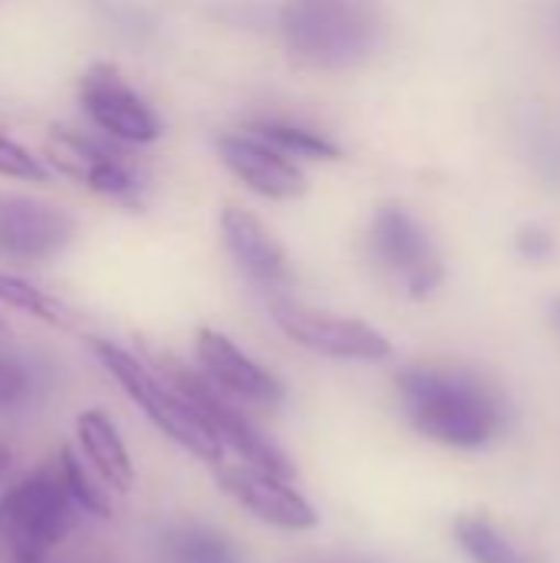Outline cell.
<instances>
[{
    "label": "cell",
    "instance_id": "obj_16",
    "mask_svg": "<svg viewBox=\"0 0 560 563\" xmlns=\"http://www.w3.org/2000/svg\"><path fill=\"white\" fill-rule=\"evenodd\" d=\"M455 544L472 563H541L521 551L508 534H502L488 518L482 515H462L452 525Z\"/></svg>",
    "mask_w": 560,
    "mask_h": 563
},
{
    "label": "cell",
    "instance_id": "obj_2",
    "mask_svg": "<svg viewBox=\"0 0 560 563\" xmlns=\"http://www.w3.org/2000/svg\"><path fill=\"white\" fill-rule=\"evenodd\" d=\"M386 33L380 0H284L281 36L287 49L320 69L366 63Z\"/></svg>",
    "mask_w": 560,
    "mask_h": 563
},
{
    "label": "cell",
    "instance_id": "obj_17",
    "mask_svg": "<svg viewBox=\"0 0 560 563\" xmlns=\"http://www.w3.org/2000/svg\"><path fill=\"white\" fill-rule=\"evenodd\" d=\"M251 132L290 158H310V162H337L340 158V145L333 139H327L323 132L300 125V122L264 119V122H254Z\"/></svg>",
    "mask_w": 560,
    "mask_h": 563
},
{
    "label": "cell",
    "instance_id": "obj_25",
    "mask_svg": "<svg viewBox=\"0 0 560 563\" xmlns=\"http://www.w3.org/2000/svg\"><path fill=\"white\" fill-rule=\"evenodd\" d=\"M551 320H554V327L560 330V300H554V303H551Z\"/></svg>",
    "mask_w": 560,
    "mask_h": 563
},
{
    "label": "cell",
    "instance_id": "obj_24",
    "mask_svg": "<svg viewBox=\"0 0 560 563\" xmlns=\"http://www.w3.org/2000/svg\"><path fill=\"white\" fill-rule=\"evenodd\" d=\"M7 468H10V452H7V449L0 445V478L7 475Z\"/></svg>",
    "mask_w": 560,
    "mask_h": 563
},
{
    "label": "cell",
    "instance_id": "obj_13",
    "mask_svg": "<svg viewBox=\"0 0 560 563\" xmlns=\"http://www.w3.org/2000/svg\"><path fill=\"white\" fill-rule=\"evenodd\" d=\"M218 152L221 162L257 195L274 198V201H290L300 198L307 191V175L304 168L277 152L274 145H267L264 139H257L254 132H231L218 139Z\"/></svg>",
    "mask_w": 560,
    "mask_h": 563
},
{
    "label": "cell",
    "instance_id": "obj_20",
    "mask_svg": "<svg viewBox=\"0 0 560 563\" xmlns=\"http://www.w3.org/2000/svg\"><path fill=\"white\" fill-rule=\"evenodd\" d=\"M0 303L43 320L50 327H66V310L59 300H53L50 294H43L40 287H33L30 280L17 277V274H0Z\"/></svg>",
    "mask_w": 560,
    "mask_h": 563
},
{
    "label": "cell",
    "instance_id": "obj_1",
    "mask_svg": "<svg viewBox=\"0 0 560 563\" xmlns=\"http://www.w3.org/2000/svg\"><path fill=\"white\" fill-rule=\"evenodd\" d=\"M396 393L409 426L446 449H485L512 426L508 396L472 369L406 366L396 376Z\"/></svg>",
    "mask_w": 560,
    "mask_h": 563
},
{
    "label": "cell",
    "instance_id": "obj_7",
    "mask_svg": "<svg viewBox=\"0 0 560 563\" xmlns=\"http://www.w3.org/2000/svg\"><path fill=\"white\" fill-rule=\"evenodd\" d=\"M271 313L284 336L310 353L350 363H383L393 356V343L363 320L317 310L297 300H274Z\"/></svg>",
    "mask_w": 560,
    "mask_h": 563
},
{
    "label": "cell",
    "instance_id": "obj_12",
    "mask_svg": "<svg viewBox=\"0 0 560 563\" xmlns=\"http://www.w3.org/2000/svg\"><path fill=\"white\" fill-rule=\"evenodd\" d=\"M73 234L76 221L63 208L30 195L0 191V254L17 261H43L59 254Z\"/></svg>",
    "mask_w": 560,
    "mask_h": 563
},
{
    "label": "cell",
    "instance_id": "obj_19",
    "mask_svg": "<svg viewBox=\"0 0 560 563\" xmlns=\"http://www.w3.org/2000/svg\"><path fill=\"white\" fill-rule=\"evenodd\" d=\"M56 459H59V468H63V475H66V485H69L73 498L79 501V508H83L86 515L112 518V498H109L112 492L99 482V475L86 465V459L79 462L76 452H69V449H63Z\"/></svg>",
    "mask_w": 560,
    "mask_h": 563
},
{
    "label": "cell",
    "instance_id": "obj_15",
    "mask_svg": "<svg viewBox=\"0 0 560 563\" xmlns=\"http://www.w3.org/2000/svg\"><path fill=\"white\" fill-rule=\"evenodd\" d=\"M76 442H79V455L86 459V465L99 475V482L112 492V495H129L135 485V465L129 459V449L116 429V422L99 412V409H86L76 419Z\"/></svg>",
    "mask_w": 560,
    "mask_h": 563
},
{
    "label": "cell",
    "instance_id": "obj_11",
    "mask_svg": "<svg viewBox=\"0 0 560 563\" xmlns=\"http://www.w3.org/2000/svg\"><path fill=\"white\" fill-rule=\"evenodd\" d=\"M195 353L201 373L241 406L257 409H281L287 402V386L257 360H251L231 336L205 327L195 336Z\"/></svg>",
    "mask_w": 560,
    "mask_h": 563
},
{
    "label": "cell",
    "instance_id": "obj_8",
    "mask_svg": "<svg viewBox=\"0 0 560 563\" xmlns=\"http://www.w3.org/2000/svg\"><path fill=\"white\" fill-rule=\"evenodd\" d=\"M79 102L92 125L125 145H149L162 135L155 109L122 79L112 63H92L79 79Z\"/></svg>",
    "mask_w": 560,
    "mask_h": 563
},
{
    "label": "cell",
    "instance_id": "obj_26",
    "mask_svg": "<svg viewBox=\"0 0 560 563\" xmlns=\"http://www.w3.org/2000/svg\"><path fill=\"white\" fill-rule=\"evenodd\" d=\"M0 333H3V323H0Z\"/></svg>",
    "mask_w": 560,
    "mask_h": 563
},
{
    "label": "cell",
    "instance_id": "obj_5",
    "mask_svg": "<svg viewBox=\"0 0 560 563\" xmlns=\"http://www.w3.org/2000/svg\"><path fill=\"white\" fill-rule=\"evenodd\" d=\"M162 376L178 386V393L198 409V416L208 422V429L221 439L224 452L238 455V462L267 468L274 475L294 478L290 459L254 426V419L241 409L238 399L221 393L201 369H188L178 363H162Z\"/></svg>",
    "mask_w": 560,
    "mask_h": 563
},
{
    "label": "cell",
    "instance_id": "obj_4",
    "mask_svg": "<svg viewBox=\"0 0 560 563\" xmlns=\"http://www.w3.org/2000/svg\"><path fill=\"white\" fill-rule=\"evenodd\" d=\"M92 350H96L99 363L106 366V373L122 386V393L145 412V419L155 429H162L175 445H182L185 452H191L195 459H201L208 465L224 462L228 452H224L221 439L208 429V422L178 393L175 383H168L165 376L149 369L139 356H132L129 350H122L109 340H96Z\"/></svg>",
    "mask_w": 560,
    "mask_h": 563
},
{
    "label": "cell",
    "instance_id": "obj_18",
    "mask_svg": "<svg viewBox=\"0 0 560 563\" xmlns=\"http://www.w3.org/2000/svg\"><path fill=\"white\" fill-rule=\"evenodd\" d=\"M165 558L168 563H244L241 551L211 528L182 525L165 534Z\"/></svg>",
    "mask_w": 560,
    "mask_h": 563
},
{
    "label": "cell",
    "instance_id": "obj_6",
    "mask_svg": "<svg viewBox=\"0 0 560 563\" xmlns=\"http://www.w3.org/2000/svg\"><path fill=\"white\" fill-rule=\"evenodd\" d=\"M370 254L413 300L432 297L446 280V264L429 231L399 205H383L373 214Z\"/></svg>",
    "mask_w": 560,
    "mask_h": 563
},
{
    "label": "cell",
    "instance_id": "obj_22",
    "mask_svg": "<svg viewBox=\"0 0 560 563\" xmlns=\"http://www.w3.org/2000/svg\"><path fill=\"white\" fill-rule=\"evenodd\" d=\"M515 251H518L525 261H531V264H545V261L554 257L558 241H554V234H551L545 224H525V228L515 234Z\"/></svg>",
    "mask_w": 560,
    "mask_h": 563
},
{
    "label": "cell",
    "instance_id": "obj_14",
    "mask_svg": "<svg viewBox=\"0 0 560 563\" xmlns=\"http://www.w3.org/2000/svg\"><path fill=\"white\" fill-rule=\"evenodd\" d=\"M221 241L231 254V261L261 287L281 290L294 280L290 261L284 247L274 241V234L248 211L224 208L221 211Z\"/></svg>",
    "mask_w": 560,
    "mask_h": 563
},
{
    "label": "cell",
    "instance_id": "obj_21",
    "mask_svg": "<svg viewBox=\"0 0 560 563\" xmlns=\"http://www.w3.org/2000/svg\"><path fill=\"white\" fill-rule=\"evenodd\" d=\"M0 175L17 178V181H43L46 168L30 148H23L20 142L0 135Z\"/></svg>",
    "mask_w": 560,
    "mask_h": 563
},
{
    "label": "cell",
    "instance_id": "obj_10",
    "mask_svg": "<svg viewBox=\"0 0 560 563\" xmlns=\"http://www.w3.org/2000/svg\"><path fill=\"white\" fill-rule=\"evenodd\" d=\"M50 162L66 172L69 178L83 181L89 191L119 198L135 205L142 195V175L135 172V165L129 162V155H122L116 145L83 135V132H53L50 135Z\"/></svg>",
    "mask_w": 560,
    "mask_h": 563
},
{
    "label": "cell",
    "instance_id": "obj_27",
    "mask_svg": "<svg viewBox=\"0 0 560 563\" xmlns=\"http://www.w3.org/2000/svg\"><path fill=\"white\" fill-rule=\"evenodd\" d=\"M558 20H560V7H558Z\"/></svg>",
    "mask_w": 560,
    "mask_h": 563
},
{
    "label": "cell",
    "instance_id": "obj_23",
    "mask_svg": "<svg viewBox=\"0 0 560 563\" xmlns=\"http://www.w3.org/2000/svg\"><path fill=\"white\" fill-rule=\"evenodd\" d=\"M30 393V376L26 369L10 360V356H0V409H17Z\"/></svg>",
    "mask_w": 560,
    "mask_h": 563
},
{
    "label": "cell",
    "instance_id": "obj_9",
    "mask_svg": "<svg viewBox=\"0 0 560 563\" xmlns=\"http://www.w3.org/2000/svg\"><path fill=\"white\" fill-rule=\"evenodd\" d=\"M215 475H218L221 492L231 501H238L244 511H251L257 521H264L271 528L310 531L320 521L314 505L284 475H274V472L248 465V462H221V465H215Z\"/></svg>",
    "mask_w": 560,
    "mask_h": 563
},
{
    "label": "cell",
    "instance_id": "obj_3",
    "mask_svg": "<svg viewBox=\"0 0 560 563\" xmlns=\"http://www.w3.org/2000/svg\"><path fill=\"white\" fill-rule=\"evenodd\" d=\"M79 515L59 459L30 472L0 495V563H46Z\"/></svg>",
    "mask_w": 560,
    "mask_h": 563
}]
</instances>
